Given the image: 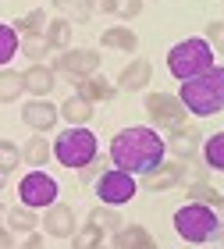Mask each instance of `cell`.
Here are the masks:
<instances>
[{
	"label": "cell",
	"mask_w": 224,
	"mask_h": 249,
	"mask_svg": "<svg viewBox=\"0 0 224 249\" xmlns=\"http://www.w3.org/2000/svg\"><path fill=\"white\" fill-rule=\"evenodd\" d=\"M167 146H164V135L156 128H146V124H128L121 128L114 139H110V164L118 171H128V175H146L153 171L156 164L164 160Z\"/></svg>",
	"instance_id": "6da1fadb"
},
{
	"label": "cell",
	"mask_w": 224,
	"mask_h": 249,
	"mask_svg": "<svg viewBox=\"0 0 224 249\" xmlns=\"http://www.w3.org/2000/svg\"><path fill=\"white\" fill-rule=\"evenodd\" d=\"M178 100L192 118H214L224 110V64H214L210 71L189 78L178 89Z\"/></svg>",
	"instance_id": "7a4b0ae2"
},
{
	"label": "cell",
	"mask_w": 224,
	"mask_h": 249,
	"mask_svg": "<svg viewBox=\"0 0 224 249\" xmlns=\"http://www.w3.org/2000/svg\"><path fill=\"white\" fill-rule=\"evenodd\" d=\"M174 231H178V239L189 242V246H203V242H214V239L224 235L217 210L203 207V203H185V207H178L174 210Z\"/></svg>",
	"instance_id": "3957f363"
},
{
	"label": "cell",
	"mask_w": 224,
	"mask_h": 249,
	"mask_svg": "<svg viewBox=\"0 0 224 249\" xmlns=\"http://www.w3.org/2000/svg\"><path fill=\"white\" fill-rule=\"evenodd\" d=\"M214 57L217 53L210 50V43L203 36H189V39L174 43V47L167 50V71H171L174 78H182V82H189V78L210 71V68L217 64Z\"/></svg>",
	"instance_id": "277c9868"
},
{
	"label": "cell",
	"mask_w": 224,
	"mask_h": 249,
	"mask_svg": "<svg viewBox=\"0 0 224 249\" xmlns=\"http://www.w3.org/2000/svg\"><path fill=\"white\" fill-rule=\"evenodd\" d=\"M53 157H57V164H64L68 171H82L89 160L100 157V142H96V135L89 132V124H82V128H64L57 139H53Z\"/></svg>",
	"instance_id": "5b68a950"
},
{
	"label": "cell",
	"mask_w": 224,
	"mask_h": 249,
	"mask_svg": "<svg viewBox=\"0 0 224 249\" xmlns=\"http://www.w3.org/2000/svg\"><path fill=\"white\" fill-rule=\"evenodd\" d=\"M57 192H61V185L53 182L43 167H39V171H29L18 182L21 207H29V210H47V207H53V203H57Z\"/></svg>",
	"instance_id": "8992f818"
},
{
	"label": "cell",
	"mask_w": 224,
	"mask_h": 249,
	"mask_svg": "<svg viewBox=\"0 0 224 249\" xmlns=\"http://www.w3.org/2000/svg\"><path fill=\"white\" fill-rule=\"evenodd\" d=\"M136 175H128V171H118V167H107L103 175L96 178V196L100 203H107V207H125V203L136 199Z\"/></svg>",
	"instance_id": "52a82bcc"
},
{
	"label": "cell",
	"mask_w": 224,
	"mask_h": 249,
	"mask_svg": "<svg viewBox=\"0 0 224 249\" xmlns=\"http://www.w3.org/2000/svg\"><path fill=\"white\" fill-rule=\"evenodd\" d=\"M57 75L64 78H71V82H78V78H89V75H96L100 71V50H89V47H78V50H61L57 53V61L50 64Z\"/></svg>",
	"instance_id": "ba28073f"
},
{
	"label": "cell",
	"mask_w": 224,
	"mask_h": 249,
	"mask_svg": "<svg viewBox=\"0 0 224 249\" xmlns=\"http://www.w3.org/2000/svg\"><path fill=\"white\" fill-rule=\"evenodd\" d=\"M146 114H150V121L156 124V128L174 132V128H182V124H185L189 110L182 107V100L171 96V93H150L146 96Z\"/></svg>",
	"instance_id": "9c48e42d"
},
{
	"label": "cell",
	"mask_w": 224,
	"mask_h": 249,
	"mask_svg": "<svg viewBox=\"0 0 224 249\" xmlns=\"http://www.w3.org/2000/svg\"><path fill=\"white\" fill-rule=\"evenodd\" d=\"M39 228L50 235V239H71L78 231V221H75V210L68 203H53L39 213Z\"/></svg>",
	"instance_id": "30bf717a"
},
{
	"label": "cell",
	"mask_w": 224,
	"mask_h": 249,
	"mask_svg": "<svg viewBox=\"0 0 224 249\" xmlns=\"http://www.w3.org/2000/svg\"><path fill=\"white\" fill-rule=\"evenodd\" d=\"M57 118H61V110L50 104V100H29L25 107H21V121H25V128L32 132H39V135H47L57 128Z\"/></svg>",
	"instance_id": "8fae6325"
},
{
	"label": "cell",
	"mask_w": 224,
	"mask_h": 249,
	"mask_svg": "<svg viewBox=\"0 0 224 249\" xmlns=\"http://www.w3.org/2000/svg\"><path fill=\"white\" fill-rule=\"evenodd\" d=\"M164 146L171 150V157H174V160H196V157H199V150H203V139H199V132H196V128L182 124V128L167 132Z\"/></svg>",
	"instance_id": "7c38bea8"
},
{
	"label": "cell",
	"mask_w": 224,
	"mask_h": 249,
	"mask_svg": "<svg viewBox=\"0 0 224 249\" xmlns=\"http://www.w3.org/2000/svg\"><path fill=\"white\" fill-rule=\"evenodd\" d=\"M150 82H153V61L150 57L128 61L125 68H121V75H118V89L121 93H142Z\"/></svg>",
	"instance_id": "4fadbf2b"
},
{
	"label": "cell",
	"mask_w": 224,
	"mask_h": 249,
	"mask_svg": "<svg viewBox=\"0 0 224 249\" xmlns=\"http://www.w3.org/2000/svg\"><path fill=\"white\" fill-rule=\"evenodd\" d=\"M21 78H25V93L36 100H47L53 93V86H57V71L50 64H29L21 71Z\"/></svg>",
	"instance_id": "5bb4252c"
},
{
	"label": "cell",
	"mask_w": 224,
	"mask_h": 249,
	"mask_svg": "<svg viewBox=\"0 0 224 249\" xmlns=\"http://www.w3.org/2000/svg\"><path fill=\"white\" fill-rule=\"evenodd\" d=\"M182 175H185V160H178V164L160 160L153 171L142 175V185H146L150 192H167V189H174L178 182H182Z\"/></svg>",
	"instance_id": "9a60e30c"
},
{
	"label": "cell",
	"mask_w": 224,
	"mask_h": 249,
	"mask_svg": "<svg viewBox=\"0 0 224 249\" xmlns=\"http://www.w3.org/2000/svg\"><path fill=\"white\" fill-rule=\"evenodd\" d=\"M75 93L82 96V100H89V104H107V100H114L118 86L96 71V75H89V78H78V82H75Z\"/></svg>",
	"instance_id": "2e32d148"
},
{
	"label": "cell",
	"mask_w": 224,
	"mask_h": 249,
	"mask_svg": "<svg viewBox=\"0 0 224 249\" xmlns=\"http://www.w3.org/2000/svg\"><path fill=\"white\" fill-rule=\"evenodd\" d=\"M86 224H93V228L100 231V235H110V239H114V235L125 228V217H121L118 213V207H107V203H96L93 210H89V221Z\"/></svg>",
	"instance_id": "e0dca14e"
},
{
	"label": "cell",
	"mask_w": 224,
	"mask_h": 249,
	"mask_svg": "<svg viewBox=\"0 0 224 249\" xmlns=\"http://www.w3.org/2000/svg\"><path fill=\"white\" fill-rule=\"evenodd\" d=\"M100 47L118 50V53H136L139 50V36L128 25H110V29H103V36H100Z\"/></svg>",
	"instance_id": "ac0fdd59"
},
{
	"label": "cell",
	"mask_w": 224,
	"mask_h": 249,
	"mask_svg": "<svg viewBox=\"0 0 224 249\" xmlns=\"http://www.w3.org/2000/svg\"><path fill=\"white\" fill-rule=\"evenodd\" d=\"M57 110H61V118L68 121L71 128H82V124H89V121H93V114H96V107L89 104V100H82L78 93H75V96H68Z\"/></svg>",
	"instance_id": "d6986e66"
},
{
	"label": "cell",
	"mask_w": 224,
	"mask_h": 249,
	"mask_svg": "<svg viewBox=\"0 0 224 249\" xmlns=\"http://www.w3.org/2000/svg\"><path fill=\"white\" fill-rule=\"evenodd\" d=\"M150 246H156V242L142 224H125V228L114 235V246L110 249H150Z\"/></svg>",
	"instance_id": "ffe728a7"
},
{
	"label": "cell",
	"mask_w": 224,
	"mask_h": 249,
	"mask_svg": "<svg viewBox=\"0 0 224 249\" xmlns=\"http://www.w3.org/2000/svg\"><path fill=\"white\" fill-rule=\"evenodd\" d=\"M50 157H53V146L43 139V135H32V139L21 146V164H29L32 171H39L43 164H50Z\"/></svg>",
	"instance_id": "44dd1931"
},
{
	"label": "cell",
	"mask_w": 224,
	"mask_h": 249,
	"mask_svg": "<svg viewBox=\"0 0 224 249\" xmlns=\"http://www.w3.org/2000/svg\"><path fill=\"white\" fill-rule=\"evenodd\" d=\"M39 228V213L36 210H29V207H11L7 210V231H15V235H29V231H36Z\"/></svg>",
	"instance_id": "7402d4cb"
},
{
	"label": "cell",
	"mask_w": 224,
	"mask_h": 249,
	"mask_svg": "<svg viewBox=\"0 0 224 249\" xmlns=\"http://www.w3.org/2000/svg\"><path fill=\"white\" fill-rule=\"evenodd\" d=\"M43 39H47L50 50H68L71 47V21L68 18H53L43 29Z\"/></svg>",
	"instance_id": "603a6c76"
},
{
	"label": "cell",
	"mask_w": 224,
	"mask_h": 249,
	"mask_svg": "<svg viewBox=\"0 0 224 249\" xmlns=\"http://www.w3.org/2000/svg\"><path fill=\"white\" fill-rule=\"evenodd\" d=\"M21 93H25V78H21V71L0 68V104H18Z\"/></svg>",
	"instance_id": "cb8c5ba5"
},
{
	"label": "cell",
	"mask_w": 224,
	"mask_h": 249,
	"mask_svg": "<svg viewBox=\"0 0 224 249\" xmlns=\"http://www.w3.org/2000/svg\"><path fill=\"white\" fill-rule=\"evenodd\" d=\"M189 203H203V207H224V192H217L210 182H189Z\"/></svg>",
	"instance_id": "d4e9b609"
},
{
	"label": "cell",
	"mask_w": 224,
	"mask_h": 249,
	"mask_svg": "<svg viewBox=\"0 0 224 249\" xmlns=\"http://www.w3.org/2000/svg\"><path fill=\"white\" fill-rule=\"evenodd\" d=\"M47 21H50V18H47V11H43V7H32L29 15H21V18L15 21V32H18L21 39H25V36H43Z\"/></svg>",
	"instance_id": "484cf974"
},
{
	"label": "cell",
	"mask_w": 224,
	"mask_h": 249,
	"mask_svg": "<svg viewBox=\"0 0 224 249\" xmlns=\"http://www.w3.org/2000/svg\"><path fill=\"white\" fill-rule=\"evenodd\" d=\"M203 164L210 167V171H221L224 175V132H214L203 142Z\"/></svg>",
	"instance_id": "4316f807"
},
{
	"label": "cell",
	"mask_w": 224,
	"mask_h": 249,
	"mask_svg": "<svg viewBox=\"0 0 224 249\" xmlns=\"http://www.w3.org/2000/svg\"><path fill=\"white\" fill-rule=\"evenodd\" d=\"M21 47V36L15 32V25H7V21H0V68H7L15 61V53Z\"/></svg>",
	"instance_id": "83f0119b"
},
{
	"label": "cell",
	"mask_w": 224,
	"mask_h": 249,
	"mask_svg": "<svg viewBox=\"0 0 224 249\" xmlns=\"http://www.w3.org/2000/svg\"><path fill=\"white\" fill-rule=\"evenodd\" d=\"M100 11H107V15H118V18H136L142 11V0H96Z\"/></svg>",
	"instance_id": "f1b7e54d"
},
{
	"label": "cell",
	"mask_w": 224,
	"mask_h": 249,
	"mask_svg": "<svg viewBox=\"0 0 224 249\" xmlns=\"http://www.w3.org/2000/svg\"><path fill=\"white\" fill-rule=\"evenodd\" d=\"M53 11L68 21H89V15H93V7H86L82 0H53Z\"/></svg>",
	"instance_id": "f546056e"
},
{
	"label": "cell",
	"mask_w": 224,
	"mask_h": 249,
	"mask_svg": "<svg viewBox=\"0 0 224 249\" xmlns=\"http://www.w3.org/2000/svg\"><path fill=\"white\" fill-rule=\"evenodd\" d=\"M18 53H25L29 64H43V57L50 53V47H47V39H43V36H25V39H21V47H18Z\"/></svg>",
	"instance_id": "4dcf8cb0"
},
{
	"label": "cell",
	"mask_w": 224,
	"mask_h": 249,
	"mask_svg": "<svg viewBox=\"0 0 224 249\" xmlns=\"http://www.w3.org/2000/svg\"><path fill=\"white\" fill-rule=\"evenodd\" d=\"M15 167H21V146H15L11 139H0V171L11 175Z\"/></svg>",
	"instance_id": "1f68e13d"
},
{
	"label": "cell",
	"mask_w": 224,
	"mask_h": 249,
	"mask_svg": "<svg viewBox=\"0 0 224 249\" xmlns=\"http://www.w3.org/2000/svg\"><path fill=\"white\" fill-rule=\"evenodd\" d=\"M103 246V235H100L93 224H86V228H78L71 235V249H100Z\"/></svg>",
	"instance_id": "d6a6232c"
},
{
	"label": "cell",
	"mask_w": 224,
	"mask_h": 249,
	"mask_svg": "<svg viewBox=\"0 0 224 249\" xmlns=\"http://www.w3.org/2000/svg\"><path fill=\"white\" fill-rule=\"evenodd\" d=\"M107 167H110V157H96V160H89L82 171H75V175H78V182H82V185H96V178L103 175Z\"/></svg>",
	"instance_id": "836d02e7"
},
{
	"label": "cell",
	"mask_w": 224,
	"mask_h": 249,
	"mask_svg": "<svg viewBox=\"0 0 224 249\" xmlns=\"http://www.w3.org/2000/svg\"><path fill=\"white\" fill-rule=\"evenodd\" d=\"M203 39L210 43V50H214V53H221V57H224V21H210Z\"/></svg>",
	"instance_id": "e575fe53"
},
{
	"label": "cell",
	"mask_w": 224,
	"mask_h": 249,
	"mask_svg": "<svg viewBox=\"0 0 224 249\" xmlns=\"http://www.w3.org/2000/svg\"><path fill=\"white\" fill-rule=\"evenodd\" d=\"M207 171H210L207 164H192V167L185 164V175L182 178H189V182H207Z\"/></svg>",
	"instance_id": "d590c367"
},
{
	"label": "cell",
	"mask_w": 224,
	"mask_h": 249,
	"mask_svg": "<svg viewBox=\"0 0 224 249\" xmlns=\"http://www.w3.org/2000/svg\"><path fill=\"white\" fill-rule=\"evenodd\" d=\"M15 249H43V235L39 231H29V235H21V242Z\"/></svg>",
	"instance_id": "8d00e7d4"
},
{
	"label": "cell",
	"mask_w": 224,
	"mask_h": 249,
	"mask_svg": "<svg viewBox=\"0 0 224 249\" xmlns=\"http://www.w3.org/2000/svg\"><path fill=\"white\" fill-rule=\"evenodd\" d=\"M15 231H7V228H0V249H15Z\"/></svg>",
	"instance_id": "74e56055"
},
{
	"label": "cell",
	"mask_w": 224,
	"mask_h": 249,
	"mask_svg": "<svg viewBox=\"0 0 224 249\" xmlns=\"http://www.w3.org/2000/svg\"><path fill=\"white\" fill-rule=\"evenodd\" d=\"M4 185H7V175H4V171H0V189H4Z\"/></svg>",
	"instance_id": "f35d334b"
},
{
	"label": "cell",
	"mask_w": 224,
	"mask_h": 249,
	"mask_svg": "<svg viewBox=\"0 0 224 249\" xmlns=\"http://www.w3.org/2000/svg\"><path fill=\"white\" fill-rule=\"evenodd\" d=\"M82 4H86V7H96V0H82Z\"/></svg>",
	"instance_id": "ab89813d"
},
{
	"label": "cell",
	"mask_w": 224,
	"mask_h": 249,
	"mask_svg": "<svg viewBox=\"0 0 224 249\" xmlns=\"http://www.w3.org/2000/svg\"><path fill=\"white\" fill-rule=\"evenodd\" d=\"M0 217H7V210H4V203H0Z\"/></svg>",
	"instance_id": "60d3db41"
},
{
	"label": "cell",
	"mask_w": 224,
	"mask_h": 249,
	"mask_svg": "<svg viewBox=\"0 0 224 249\" xmlns=\"http://www.w3.org/2000/svg\"><path fill=\"white\" fill-rule=\"evenodd\" d=\"M185 249H199V246H185Z\"/></svg>",
	"instance_id": "b9f144b4"
},
{
	"label": "cell",
	"mask_w": 224,
	"mask_h": 249,
	"mask_svg": "<svg viewBox=\"0 0 224 249\" xmlns=\"http://www.w3.org/2000/svg\"><path fill=\"white\" fill-rule=\"evenodd\" d=\"M100 249H107V246H100Z\"/></svg>",
	"instance_id": "7bdbcfd3"
},
{
	"label": "cell",
	"mask_w": 224,
	"mask_h": 249,
	"mask_svg": "<svg viewBox=\"0 0 224 249\" xmlns=\"http://www.w3.org/2000/svg\"><path fill=\"white\" fill-rule=\"evenodd\" d=\"M150 249H156V246H150Z\"/></svg>",
	"instance_id": "ee69618b"
}]
</instances>
